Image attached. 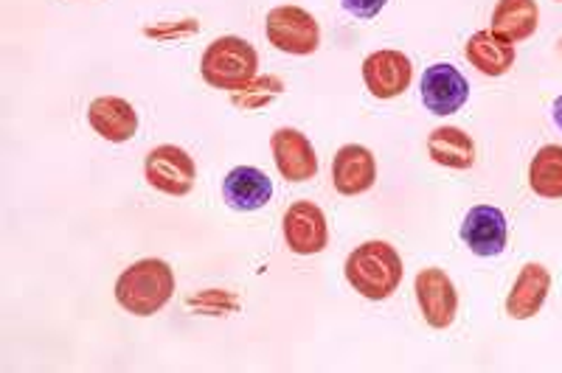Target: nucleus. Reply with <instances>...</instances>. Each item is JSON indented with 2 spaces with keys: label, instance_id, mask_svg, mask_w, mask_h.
<instances>
[{
  "label": "nucleus",
  "instance_id": "11",
  "mask_svg": "<svg viewBox=\"0 0 562 373\" xmlns=\"http://www.w3.org/2000/svg\"><path fill=\"white\" fill-rule=\"evenodd\" d=\"M461 241L475 256H501L506 247V216L495 205H475L461 222Z\"/></svg>",
  "mask_w": 562,
  "mask_h": 373
},
{
  "label": "nucleus",
  "instance_id": "2",
  "mask_svg": "<svg viewBox=\"0 0 562 373\" xmlns=\"http://www.w3.org/2000/svg\"><path fill=\"white\" fill-rule=\"evenodd\" d=\"M346 281L369 301H385L403 281V259L389 241H366L346 259Z\"/></svg>",
  "mask_w": 562,
  "mask_h": 373
},
{
  "label": "nucleus",
  "instance_id": "21",
  "mask_svg": "<svg viewBox=\"0 0 562 373\" xmlns=\"http://www.w3.org/2000/svg\"><path fill=\"white\" fill-rule=\"evenodd\" d=\"M189 309L200 315H225V312H237L239 301L225 290H205L189 297Z\"/></svg>",
  "mask_w": 562,
  "mask_h": 373
},
{
  "label": "nucleus",
  "instance_id": "23",
  "mask_svg": "<svg viewBox=\"0 0 562 373\" xmlns=\"http://www.w3.org/2000/svg\"><path fill=\"white\" fill-rule=\"evenodd\" d=\"M340 3H344V9L351 14V18L369 20V18H378L389 0H340Z\"/></svg>",
  "mask_w": 562,
  "mask_h": 373
},
{
  "label": "nucleus",
  "instance_id": "7",
  "mask_svg": "<svg viewBox=\"0 0 562 373\" xmlns=\"http://www.w3.org/2000/svg\"><path fill=\"white\" fill-rule=\"evenodd\" d=\"M281 230H284V241H288L295 256L321 253L326 247V239H329L324 211L315 203H307V200H299V203L284 211Z\"/></svg>",
  "mask_w": 562,
  "mask_h": 373
},
{
  "label": "nucleus",
  "instance_id": "19",
  "mask_svg": "<svg viewBox=\"0 0 562 373\" xmlns=\"http://www.w3.org/2000/svg\"><path fill=\"white\" fill-rule=\"evenodd\" d=\"M529 185L543 200H562V146L549 144L531 158Z\"/></svg>",
  "mask_w": 562,
  "mask_h": 373
},
{
  "label": "nucleus",
  "instance_id": "20",
  "mask_svg": "<svg viewBox=\"0 0 562 373\" xmlns=\"http://www.w3.org/2000/svg\"><path fill=\"white\" fill-rule=\"evenodd\" d=\"M284 90V82L276 77H256L254 82H248L245 88L231 90L234 93V104L243 110H259L265 104H270L276 95H281Z\"/></svg>",
  "mask_w": 562,
  "mask_h": 373
},
{
  "label": "nucleus",
  "instance_id": "6",
  "mask_svg": "<svg viewBox=\"0 0 562 373\" xmlns=\"http://www.w3.org/2000/svg\"><path fill=\"white\" fill-rule=\"evenodd\" d=\"M144 174H147V183L153 185V189L164 191V194L169 196H186L194 189L198 169H194V160L189 158L186 149L164 144L155 146L153 152L147 155Z\"/></svg>",
  "mask_w": 562,
  "mask_h": 373
},
{
  "label": "nucleus",
  "instance_id": "16",
  "mask_svg": "<svg viewBox=\"0 0 562 373\" xmlns=\"http://www.w3.org/2000/svg\"><path fill=\"white\" fill-rule=\"evenodd\" d=\"M464 57L484 77H504L515 65V43L486 29V32H475L467 39Z\"/></svg>",
  "mask_w": 562,
  "mask_h": 373
},
{
  "label": "nucleus",
  "instance_id": "24",
  "mask_svg": "<svg viewBox=\"0 0 562 373\" xmlns=\"http://www.w3.org/2000/svg\"><path fill=\"white\" fill-rule=\"evenodd\" d=\"M551 113H554V124L562 129V95L554 102V110H551Z\"/></svg>",
  "mask_w": 562,
  "mask_h": 373
},
{
  "label": "nucleus",
  "instance_id": "10",
  "mask_svg": "<svg viewBox=\"0 0 562 373\" xmlns=\"http://www.w3.org/2000/svg\"><path fill=\"white\" fill-rule=\"evenodd\" d=\"M414 79L411 59L403 52H374L363 63V82L374 99H396Z\"/></svg>",
  "mask_w": 562,
  "mask_h": 373
},
{
  "label": "nucleus",
  "instance_id": "1",
  "mask_svg": "<svg viewBox=\"0 0 562 373\" xmlns=\"http://www.w3.org/2000/svg\"><path fill=\"white\" fill-rule=\"evenodd\" d=\"M175 295V272L167 261L140 259L115 281V301L135 317L158 315Z\"/></svg>",
  "mask_w": 562,
  "mask_h": 373
},
{
  "label": "nucleus",
  "instance_id": "8",
  "mask_svg": "<svg viewBox=\"0 0 562 373\" xmlns=\"http://www.w3.org/2000/svg\"><path fill=\"white\" fill-rule=\"evenodd\" d=\"M270 149H273L276 169L290 183H307V180L318 174V158H315L313 144L299 129H276L273 138H270Z\"/></svg>",
  "mask_w": 562,
  "mask_h": 373
},
{
  "label": "nucleus",
  "instance_id": "22",
  "mask_svg": "<svg viewBox=\"0 0 562 373\" xmlns=\"http://www.w3.org/2000/svg\"><path fill=\"white\" fill-rule=\"evenodd\" d=\"M198 32V20H183V23H172V26H149L147 37L153 39H175V37H192Z\"/></svg>",
  "mask_w": 562,
  "mask_h": 373
},
{
  "label": "nucleus",
  "instance_id": "12",
  "mask_svg": "<svg viewBox=\"0 0 562 373\" xmlns=\"http://www.w3.org/2000/svg\"><path fill=\"white\" fill-rule=\"evenodd\" d=\"M378 180V163L366 146L349 144L338 149L333 160V185L338 194L358 196L374 185Z\"/></svg>",
  "mask_w": 562,
  "mask_h": 373
},
{
  "label": "nucleus",
  "instance_id": "25",
  "mask_svg": "<svg viewBox=\"0 0 562 373\" xmlns=\"http://www.w3.org/2000/svg\"><path fill=\"white\" fill-rule=\"evenodd\" d=\"M560 52H562V39H560Z\"/></svg>",
  "mask_w": 562,
  "mask_h": 373
},
{
  "label": "nucleus",
  "instance_id": "14",
  "mask_svg": "<svg viewBox=\"0 0 562 373\" xmlns=\"http://www.w3.org/2000/svg\"><path fill=\"white\" fill-rule=\"evenodd\" d=\"M223 196L228 208L248 214V211H259L270 203V196H273V183H270V178L262 169H254V166H237V169L225 174Z\"/></svg>",
  "mask_w": 562,
  "mask_h": 373
},
{
  "label": "nucleus",
  "instance_id": "9",
  "mask_svg": "<svg viewBox=\"0 0 562 373\" xmlns=\"http://www.w3.org/2000/svg\"><path fill=\"white\" fill-rule=\"evenodd\" d=\"M470 84L461 77V70L450 63H436L422 77V102L434 115L459 113L464 108Z\"/></svg>",
  "mask_w": 562,
  "mask_h": 373
},
{
  "label": "nucleus",
  "instance_id": "5",
  "mask_svg": "<svg viewBox=\"0 0 562 373\" xmlns=\"http://www.w3.org/2000/svg\"><path fill=\"white\" fill-rule=\"evenodd\" d=\"M416 304H419L422 317L430 329H448L453 326L456 312H459V292L453 281L439 267H428L416 275Z\"/></svg>",
  "mask_w": 562,
  "mask_h": 373
},
{
  "label": "nucleus",
  "instance_id": "18",
  "mask_svg": "<svg viewBox=\"0 0 562 373\" xmlns=\"http://www.w3.org/2000/svg\"><path fill=\"white\" fill-rule=\"evenodd\" d=\"M428 155L445 169H473L475 144L473 138L459 127H439L428 138Z\"/></svg>",
  "mask_w": 562,
  "mask_h": 373
},
{
  "label": "nucleus",
  "instance_id": "13",
  "mask_svg": "<svg viewBox=\"0 0 562 373\" xmlns=\"http://www.w3.org/2000/svg\"><path fill=\"white\" fill-rule=\"evenodd\" d=\"M88 124L110 144H127L138 133V113L127 99L102 95L88 108Z\"/></svg>",
  "mask_w": 562,
  "mask_h": 373
},
{
  "label": "nucleus",
  "instance_id": "3",
  "mask_svg": "<svg viewBox=\"0 0 562 373\" xmlns=\"http://www.w3.org/2000/svg\"><path fill=\"white\" fill-rule=\"evenodd\" d=\"M259 54L243 37H217L200 59V74L217 90H239L256 79Z\"/></svg>",
  "mask_w": 562,
  "mask_h": 373
},
{
  "label": "nucleus",
  "instance_id": "17",
  "mask_svg": "<svg viewBox=\"0 0 562 373\" xmlns=\"http://www.w3.org/2000/svg\"><path fill=\"white\" fill-rule=\"evenodd\" d=\"M540 26V9L535 0H498L492 12V32L512 43H524Z\"/></svg>",
  "mask_w": 562,
  "mask_h": 373
},
{
  "label": "nucleus",
  "instance_id": "4",
  "mask_svg": "<svg viewBox=\"0 0 562 373\" xmlns=\"http://www.w3.org/2000/svg\"><path fill=\"white\" fill-rule=\"evenodd\" d=\"M265 34L273 48H279L281 54H293V57H310L321 45L318 20L301 7L270 9L268 20H265Z\"/></svg>",
  "mask_w": 562,
  "mask_h": 373
},
{
  "label": "nucleus",
  "instance_id": "15",
  "mask_svg": "<svg viewBox=\"0 0 562 373\" xmlns=\"http://www.w3.org/2000/svg\"><path fill=\"white\" fill-rule=\"evenodd\" d=\"M551 290V275L543 264H526L524 270L518 272V279L512 284L509 297H506V312L515 320H529L537 312L546 306V297H549Z\"/></svg>",
  "mask_w": 562,
  "mask_h": 373
}]
</instances>
